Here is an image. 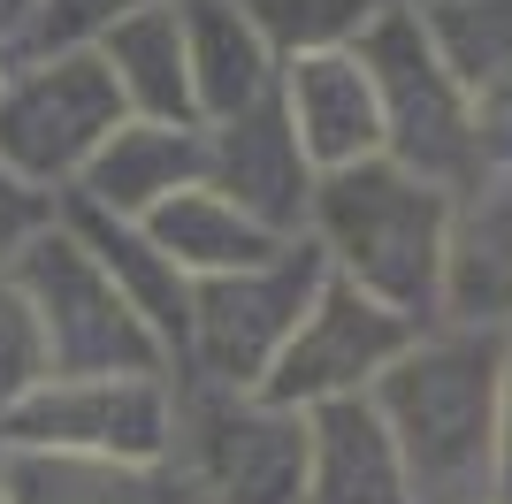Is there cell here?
<instances>
[{
  "label": "cell",
  "instance_id": "ffe728a7",
  "mask_svg": "<svg viewBox=\"0 0 512 504\" xmlns=\"http://www.w3.org/2000/svg\"><path fill=\"white\" fill-rule=\"evenodd\" d=\"M421 31L467 92L512 69V0H444L421 16Z\"/></svg>",
  "mask_w": 512,
  "mask_h": 504
},
{
  "label": "cell",
  "instance_id": "4fadbf2b",
  "mask_svg": "<svg viewBox=\"0 0 512 504\" xmlns=\"http://www.w3.org/2000/svg\"><path fill=\"white\" fill-rule=\"evenodd\" d=\"M283 115L299 130V153L314 168H352L367 153H383V107H375V77L352 62V46L337 54H299L283 77Z\"/></svg>",
  "mask_w": 512,
  "mask_h": 504
},
{
  "label": "cell",
  "instance_id": "4316f807",
  "mask_svg": "<svg viewBox=\"0 0 512 504\" xmlns=\"http://www.w3.org/2000/svg\"><path fill=\"white\" fill-rule=\"evenodd\" d=\"M31 8H39V0H0V54H8V46L23 39V23H31Z\"/></svg>",
  "mask_w": 512,
  "mask_h": 504
},
{
  "label": "cell",
  "instance_id": "d4e9b609",
  "mask_svg": "<svg viewBox=\"0 0 512 504\" xmlns=\"http://www.w3.org/2000/svg\"><path fill=\"white\" fill-rule=\"evenodd\" d=\"M474 153H482V176H512V69L490 84H474Z\"/></svg>",
  "mask_w": 512,
  "mask_h": 504
},
{
  "label": "cell",
  "instance_id": "2e32d148",
  "mask_svg": "<svg viewBox=\"0 0 512 504\" xmlns=\"http://www.w3.org/2000/svg\"><path fill=\"white\" fill-rule=\"evenodd\" d=\"M92 54L107 62V77H115V92H123L130 115H146V123H199L176 0H153V8L115 16L100 39H92Z\"/></svg>",
  "mask_w": 512,
  "mask_h": 504
},
{
  "label": "cell",
  "instance_id": "6da1fadb",
  "mask_svg": "<svg viewBox=\"0 0 512 504\" xmlns=\"http://www.w3.org/2000/svg\"><path fill=\"white\" fill-rule=\"evenodd\" d=\"M497 367H505V329H459L413 336L406 352L375 375V413H383L398 459H406L413 504H482L497 489Z\"/></svg>",
  "mask_w": 512,
  "mask_h": 504
},
{
  "label": "cell",
  "instance_id": "52a82bcc",
  "mask_svg": "<svg viewBox=\"0 0 512 504\" xmlns=\"http://www.w3.org/2000/svg\"><path fill=\"white\" fill-rule=\"evenodd\" d=\"M184 443L192 482L214 504H299L306 489V413L268 405L253 390H214L199 382L176 405L169 451Z\"/></svg>",
  "mask_w": 512,
  "mask_h": 504
},
{
  "label": "cell",
  "instance_id": "44dd1931",
  "mask_svg": "<svg viewBox=\"0 0 512 504\" xmlns=\"http://www.w3.org/2000/svg\"><path fill=\"white\" fill-rule=\"evenodd\" d=\"M253 31L268 39V54H337L383 16V0H237Z\"/></svg>",
  "mask_w": 512,
  "mask_h": 504
},
{
  "label": "cell",
  "instance_id": "9c48e42d",
  "mask_svg": "<svg viewBox=\"0 0 512 504\" xmlns=\"http://www.w3.org/2000/svg\"><path fill=\"white\" fill-rule=\"evenodd\" d=\"M413 321L375 306L367 291H352L344 275H321L314 306L299 314L291 344L276 352V367L260 375V398L268 405H291V413H314L329 398H367L375 375L413 344Z\"/></svg>",
  "mask_w": 512,
  "mask_h": 504
},
{
  "label": "cell",
  "instance_id": "8fae6325",
  "mask_svg": "<svg viewBox=\"0 0 512 504\" xmlns=\"http://www.w3.org/2000/svg\"><path fill=\"white\" fill-rule=\"evenodd\" d=\"M299 504H413L406 459L367 398H329L306 413V489Z\"/></svg>",
  "mask_w": 512,
  "mask_h": 504
},
{
  "label": "cell",
  "instance_id": "7402d4cb",
  "mask_svg": "<svg viewBox=\"0 0 512 504\" xmlns=\"http://www.w3.org/2000/svg\"><path fill=\"white\" fill-rule=\"evenodd\" d=\"M46 375H54V367H46L39 314H31V298L16 291V275L0 268V413H8V405H23Z\"/></svg>",
  "mask_w": 512,
  "mask_h": 504
},
{
  "label": "cell",
  "instance_id": "d6986e66",
  "mask_svg": "<svg viewBox=\"0 0 512 504\" xmlns=\"http://www.w3.org/2000/svg\"><path fill=\"white\" fill-rule=\"evenodd\" d=\"M0 504H184L176 474L85 451H0Z\"/></svg>",
  "mask_w": 512,
  "mask_h": 504
},
{
  "label": "cell",
  "instance_id": "ac0fdd59",
  "mask_svg": "<svg viewBox=\"0 0 512 504\" xmlns=\"http://www.w3.org/2000/svg\"><path fill=\"white\" fill-rule=\"evenodd\" d=\"M138 230L153 237V245L169 252L184 275H245V268H268L291 237H276L268 222H253L245 207H230L222 191H207V184H184V191H169L161 207L138 222Z\"/></svg>",
  "mask_w": 512,
  "mask_h": 504
},
{
  "label": "cell",
  "instance_id": "5bb4252c",
  "mask_svg": "<svg viewBox=\"0 0 512 504\" xmlns=\"http://www.w3.org/2000/svg\"><path fill=\"white\" fill-rule=\"evenodd\" d=\"M467 191L444 230V314L497 329L512 321V176H474Z\"/></svg>",
  "mask_w": 512,
  "mask_h": 504
},
{
  "label": "cell",
  "instance_id": "83f0119b",
  "mask_svg": "<svg viewBox=\"0 0 512 504\" xmlns=\"http://www.w3.org/2000/svg\"><path fill=\"white\" fill-rule=\"evenodd\" d=\"M406 8H413V16H428V8H444V0H406Z\"/></svg>",
  "mask_w": 512,
  "mask_h": 504
},
{
  "label": "cell",
  "instance_id": "7c38bea8",
  "mask_svg": "<svg viewBox=\"0 0 512 504\" xmlns=\"http://www.w3.org/2000/svg\"><path fill=\"white\" fill-rule=\"evenodd\" d=\"M184 184H199V123H146V115H123L62 199H85V207L115 214V222H146V214Z\"/></svg>",
  "mask_w": 512,
  "mask_h": 504
},
{
  "label": "cell",
  "instance_id": "7a4b0ae2",
  "mask_svg": "<svg viewBox=\"0 0 512 504\" xmlns=\"http://www.w3.org/2000/svg\"><path fill=\"white\" fill-rule=\"evenodd\" d=\"M321 252L337 260V275L352 291H367L375 306L406 314L413 329L444 314V230L451 199L421 176H406L398 161L367 153L352 168H321L314 199H306Z\"/></svg>",
  "mask_w": 512,
  "mask_h": 504
},
{
  "label": "cell",
  "instance_id": "5b68a950",
  "mask_svg": "<svg viewBox=\"0 0 512 504\" xmlns=\"http://www.w3.org/2000/svg\"><path fill=\"white\" fill-rule=\"evenodd\" d=\"M123 115L130 107L92 46L16 54L8 77H0V168H16L23 184L62 199Z\"/></svg>",
  "mask_w": 512,
  "mask_h": 504
},
{
  "label": "cell",
  "instance_id": "3957f363",
  "mask_svg": "<svg viewBox=\"0 0 512 504\" xmlns=\"http://www.w3.org/2000/svg\"><path fill=\"white\" fill-rule=\"evenodd\" d=\"M352 62L375 77V107H383V161L436 191H467L482 176L474 153V100L467 84L444 69V54L428 46L413 8H383L352 39Z\"/></svg>",
  "mask_w": 512,
  "mask_h": 504
},
{
  "label": "cell",
  "instance_id": "484cf974",
  "mask_svg": "<svg viewBox=\"0 0 512 504\" xmlns=\"http://www.w3.org/2000/svg\"><path fill=\"white\" fill-rule=\"evenodd\" d=\"M497 497L512 504V329H505V367H497Z\"/></svg>",
  "mask_w": 512,
  "mask_h": 504
},
{
  "label": "cell",
  "instance_id": "603a6c76",
  "mask_svg": "<svg viewBox=\"0 0 512 504\" xmlns=\"http://www.w3.org/2000/svg\"><path fill=\"white\" fill-rule=\"evenodd\" d=\"M130 8H153V0H39L31 23H23V39L8 46V62H16V54H54V46H92L107 23L130 16Z\"/></svg>",
  "mask_w": 512,
  "mask_h": 504
},
{
  "label": "cell",
  "instance_id": "f1b7e54d",
  "mask_svg": "<svg viewBox=\"0 0 512 504\" xmlns=\"http://www.w3.org/2000/svg\"><path fill=\"white\" fill-rule=\"evenodd\" d=\"M0 77H8V54H0Z\"/></svg>",
  "mask_w": 512,
  "mask_h": 504
},
{
  "label": "cell",
  "instance_id": "8992f818",
  "mask_svg": "<svg viewBox=\"0 0 512 504\" xmlns=\"http://www.w3.org/2000/svg\"><path fill=\"white\" fill-rule=\"evenodd\" d=\"M321 275H329V260L314 245H283L268 268L192 283V344H184L192 375L214 390H260V375L291 344L299 314L314 306Z\"/></svg>",
  "mask_w": 512,
  "mask_h": 504
},
{
  "label": "cell",
  "instance_id": "277c9868",
  "mask_svg": "<svg viewBox=\"0 0 512 504\" xmlns=\"http://www.w3.org/2000/svg\"><path fill=\"white\" fill-rule=\"evenodd\" d=\"M8 275L39 314L54 375H169L161 336L138 321V306L115 291V275L85 252V237L62 214H54V230H39L8 260Z\"/></svg>",
  "mask_w": 512,
  "mask_h": 504
},
{
  "label": "cell",
  "instance_id": "cb8c5ba5",
  "mask_svg": "<svg viewBox=\"0 0 512 504\" xmlns=\"http://www.w3.org/2000/svg\"><path fill=\"white\" fill-rule=\"evenodd\" d=\"M54 214H62V199H54V191L23 184L16 168H0V268H8V260H16L39 230H54Z\"/></svg>",
  "mask_w": 512,
  "mask_h": 504
},
{
  "label": "cell",
  "instance_id": "ba28073f",
  "mask_svg": "<svg viewBox=\"0 0 512 504\" xmlns=\"http://www.w3.org/2000/svg\"><path fill=\"white\" fill-rule=\"evenodd\" d=\"M169 382L161 375H46L0 413V451H85V459H169Z\"/></svg>",
  "mask_w": 512,
  "mask_h": 504
},
{
  "label": "cell",
  "instance_id": "30bf717a",
  "mask_svg": "<svg viewBox=\"0 0 512 504\" xmlns=\"http://www.w3.org/2000/svg\"><path fill=\"white\" fill-rule=\"evenodd\" d=\"M199 184L222 191L230 207H245L253 222H268L276 237H291L306 222L314 199V161L299 153V130L283 115V100H253L230 123H199Z\"/></svg>",
  "mask_w": 512,
  "mask_h": 504
},
{
  "label": "cell",
  "instance_id": "e0dca14e",
  "mask_svg": "<svg viewBox=\"0 0 512 504\" xmlns=\"http://www.w3.org/2000/svg\"><path fill=\"white\" fill-rule=\"evenodd\" d=\"M184 16V62H192V107L199 123H230L253 100L276 92L268 77V39L253 31V16L237 0H176Z\"/></svg>",
  "mask_w": 512,
  "mask_h": 504
},
{
  "label": "cell",
  "instance_id": "9a60e30c",
  "mask_svg": "<svg viewBox=\"0 0 512 504\" xmlns=\"http://www.w3.org/2000/svg\"><path fill=\"white\" fill-rule=\"evenodd\" d=\"M62 222L85 237V252L115 275V291H123L130 306H138V321L161 336V352L184 359V344H192V275L176 268L138 222H115V214L85 207V199H62Z\"/></svg>",
  "mask_w": 512,
  "mask_h": 504
}]
</instances>
